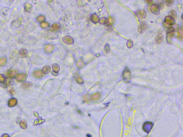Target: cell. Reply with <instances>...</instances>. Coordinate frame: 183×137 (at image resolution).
<instances>
[{"label":"cell","instance_id":"cell-36","mask_svg":"<svg viewBox=\"0 0 183 137\" xmlns=\"http://www.w3.org/2000/svg\"><path fill=\"white\" fill-rule=\"evenodd\" d=\"M86 136L87 137H92V135L90 134H87Z\"/></svg>","mask_w":183,"mask_h":137},{"label":"cell","instance_id":"cell-26","mask_svg":"<svg viewBox=\"0 0 183 137\" xmlns=\"http://www.w3.org/2000/svg\"><path fill=\"white\" fill-rule=\"evenodd\" d=\"M26 76L25 74H21L19 75H18V77H17V79H18V80H19L20 81H24L25 80V78H26Z\"/></svg>","mask_w":183,"mask_h":137},{"label":"cell","instance_id":"cell-25","mask_svg":"<svg viewBox=\"0 0 183 137\" xmlns=\"http://www.w3.org/2000/svg\"><path fill=\"white\" fill-rule=\"evenodd\" d=\"M100 94L99 93H97L96 94H93L91 97V99L92 100H96L100 98Z\"/></svg>","mask_w":183,"mask_h":137},{"label":"cell","instance_id":"cell-29","mask_svg":"<svg viewBox=\"0 0 183 137\" xmlns=\"http://www.w3.org/2000/svg\"><path fill=\"white\" fill-rule=\"evenodd\" d=\"M133 40L132 39H129L127 42V46L129 48H131L133 47Z\"/></svg>","mask_w":183,"mask_h":137},{"label":"cell","instance_id":"cell-15","mask_svg":"<svg viewBox=\"0 0 183 137\" xmlns=\"http://www.w3.org/2000/svg\"><path fill=\"white\" fill-rule=\"evenodd\" d=\"M51 70V68L50 66H44L43 68L42 71L44 74H47L49 73Z\"/></svg>","mask_w":183,"mask_h":137},{"label":"cell","instance_id":"cell-32","mask_svg":"<svg viewBox=\"0 0 183 137\" xmlns=\"http://www.w3.org/2000/svg\"><path fill=\"white\" fill-rule=\"evenodd\" d=\"M174 0H171V1H170V0H166V4L167 6L168 7L171 6V5L174 4Z\"/></svg>","mask_w":183,"mask_h":137},{"label":"cell","instance_id":"cell-16","mask_svg":"<svg viewBox=\"0 0 183 137\" xmlns=\"http://www.w3.org/2000/svg\"><path fill=\"white\" fill-rule=\"evenodd\" d=\"M52 69L55 73H57L59 72L60 70V67L57 64H54L52 65Z\"/></svg>","mask_w":183,"mask_h":137},{"label":"cell","instance_id":"cell-23","mask_svg":"<svg viewBox=\"0 0 183 137\" xmlns=\"http://www.w3.org/2000/svg\"><path fill=\"white\" fill-rule=\"evenodd\" d=\"M105 26L107 30L109 31V32H112L113 30L112 26L111 24L109 23V22L108 23L106 24Z\"/></svg>","mask_w":183,"mask_h":137},{"label":"cell","instance_id":"cell-34","mask_svg":"<svg viewBox=\"0 0 183 137\" xmlns=\"http://www.w3.org/2000/svg\"><path fill=\"white\" fill-rule=\"evenodd\" d=\"M77 82L79 84H82L83 83V79L80 77H78L76 79Z\"/></svg>","mask_w":183,"mask_h":137},{"label":"cell","instance_id":"cell-14","mask_svg":"<svg viewBox=\"0 0 183 137\" xmlns=\"http://www.w3.org/2000/svg\"><path fill=\"white\" fill-rule=\"evenodd\" d=\"M53 46L51 45H47L45 47V53H51L52 51L53 50Z\"/></svg>","mask_w":183,"mask_h":137},{"label":"cell","instance_id":"cell-20","mask_svg":"<svg viewBox=\"0 0 183 137\" xmlns=\"http://www.w3.org/2000/svg\"><path fill=\"white\" fill-rule=\"evenodd\" d=\"M33 24L32 23H27L26 24V25H25V29L27 30H28L29 31H32L31 30V29H33L31 27L33 28L34 27V26H36V25H33Z\"/></svg>","mask_w":183,"mask_h":137},{"label":"cell","instance_id":"cell-17","mask_svg":"<svg viewBox=\"0 0 183 137\" xmlns=\"http://www.w3.org/2000/svg\"><path fill=\"white\" fill-rule=\"evenodd\" d=\"M168 16L172 18L175 21L177 17L176 13V12L175 11L172 10L170 11L169 13Z\"/></svg>","mask_w":183,"mask_h":137},{"label":"cell","instance_id":"cell-12","mask_svg":"<svg viewBox=\"0 0 183 137\" xmlns=\"http://www.w3.org/2000/svg\"><path fill=\"white\" fill-rule=\"evenodd\" d=\"M91 20L93 23L95 24L99 22L100 21V18L99 16L96 14H93L91 16Z\"/></svg>","mask_w":183,"mask_h":137},{"label":"cell","instance_id":"cell-5","mask_svg":"<svg viewBox=\"0 0 183 137\" xmlns=\"http://www.w3.org/2000/svg\"><path fill=\"white\" fill-rule=\"evenodd\" d=\"M22 18L21 17H18L13 21L12 24H11V26L12 28L16 29V28L21 26L22 25Z\"/></svg>","mask_w":183,"mask_h":137},{"label":"cell","instance_id":"cell-31","mask_svg":"<svg viewBox=\"0 0 183 137\" xmlns=\"http://www.w3.org/2000/svg\"><path fill=\"white\" fill-rule=\"evenodd\" d=\"M104 48V50L105 51L106 53H108L110 52V45L108 44H107L105 45Z\"/></svg>","mask_w":183,"mask_h":137},{"label":"cell","instance_id":"cell-4","mask_svg":"<svg viewBox=\"0 0 183 137\" xmlns=\"http://www.w3.org/2000/svg\"><path fill=\"white\" fill-rule=\"evenodd\" d=\"M174 28L172 27L169 28L167 30V40L168 44L171 43V38L174 36Z\"/></svg>","mask_w":183,"mask_h":137},{"label":"cell","instance_id":"cell-1","mask_svg":"<svg viewBox=\"0 0 183 137\" xmlns=\"http://www.w3.org/2000/svg\"><path fill=\"white\" fill-rule=\"evenodd\" d=\"M41 36L47 40H53L57 38L59 34L55 30H47L43 31L41 33Z\"/></svg>","mask_w":183,"mask_h":137},{"label":"cell","instance_id":"cell-11","mask_svg":"<svg viewBox=\"0 0 183 137\" xmlns=\"http://www.w3.org/2000/svg\"><path fill=\"white\" fill-rule=\"evenodd\" d=\"M156 6L158 9L160 10H162L164 8V2L162 0H157L156 1Z\"/></svg>","mask_w":183,"mask_h":137},{"label":"cell","instance_id":"cell-21","mask_svg":"<svg viewBox=\"0 0 183 137\" xmlns=\"http://www.w3.org/2000/svg\"><path fill=\"white\" fill-rule=\"evenodd\" d=\"M52 28L55 31H59L61 29V25L59 24L58 23H55L52 25Z\"/></svg>","mask_w":183,"mask_h":137},{"label":"cell","instance_id":"cell-18","mask_svg":"<svg viewBox=\"0 0 183 137\" xmlns=\"http://www.w3.org/2000/svg\"><path fill=\"white\" fill-rule=\"evenodd\" d=\"M34 77L36 78H40L42 77V72L40 70H36L33 73Z\"/></svg>","mask_w":183,"mask_h":137},{"label":"cell","instance_id":"cell-9","mask_svg":"<svg viewBox=\"0 0 183 137\" xmlns=\"http://www.w3.org/2000/svg\"><path fill=\"white\" fill-rule=\"evenodd\" d=\"M151 10L153 14L158 15L160 14V10L155 4H153L151 7Z\"/></svg>","mask_w":183,"mask_h":137},{"label":"cell","instance_id":"cell-19","mask_svg":"<svg viewBox=\"0 0 183 137\" xmlns=\"http://www.w3.org/2000/svg\"><path fill=\"white\" fill-rule=\"evenodd\" d=\"M99 23L101 25L106 24L108 23L109 22L108 19L107 18L105 17H102L100 18Z\"/></svg>","mask_w":183,"mask_h":137},{"label":"cell","instance_id":"cell-6","mask_svg":"<svg viewBox=\"0 0 183 137\" xmlns=\"http://www.w3.org/2000/svg\"><path fill=\"white\" fill-rule=\"evenodd\" d=\"M135 15L138 18L141 19H144L146 17V15L145 12L141 9L137 10L134 12Z\"/></svg>","mask_w":183,"mask_h":137},{"label":"cell","instance_id":"cell-2","mask_svg":"<svg viewBox=\"0 0 183 137\" xmlns=\"http://www.w3.org/2000/svg\"><path fill=\"white\" fill-rule=\"evenodd\" d=\"M154 125V123L150 121H146L143 124L142 129L144 132L149 134L151 132L153 126Z\"/></svg>","mask_w":183,"mask_h":137},{"label":"cell","instance_id":"cell-10","mask_svg":"<svg viewBox=\"0 0 183 137\" xmlns=\"http://www.w3.org/2000/svg\"><path fill=\"white\" fill-rule=\"evenodd\" d=\"M164 21L167 24L169 25H172L175 24V21L169 16L166 17L164 19Z\"/></svg>","mask_w":183,"mask_h":137},{"label":"cell","instance_id":"cell-37","mask_svg":"<svg viewBox=\"0 0 183 137\" xmlns=\"http://www.w3.org/2000/svg\"><path fill=\"white\" fill-rule=\"evenodd\" d=\"M152 1H145V2H146L147 3H150L152 2Z\"/></svg>","mask_w":183,"mask_h":137},{"label":"cell","instance_id":"cell-3","mask_svg":"<svg viewBox=\"0 0 183 137\" xmlns=\"http://www.w3.org/2000/svg\"><path fill=\"white\" fill-rule=\"evenodd\" d=\"M122 77L123 80L126 82L130 83V79H131V74H130V71L129 70L128 68L126 67L124 69L123 72Z\"/></svg>","mask_w":183,"mask_h":137},{"label":"cell","instance_id":"cell-35","mask_svg":"<svg viewBox=\"0 0 183 137\" xmlns=\"http://www.w3.org/2000/svg\"><path fill=\"white\" fill-rule=\"evenodd\" d=\"M77 112L79 113V114H82V111H81L80 110L77 109Z\"/></svg>","mask_w":183,"mask_h":137},{"label":"cell","instance_id":"cell-24","mask_svg":"<svg viewBox=\"0 0 183 137\" xmlns=\"http://www.w3.org/2000/svg\"><path fill=\"white\" fill-rule=\"evenodd\" d=\"M25 9L27 12H31L32 10V5L29 4H27L25 5Z\"/></svg>","mask_w":183,"mask_h":137},{"label":"cell","instance_id":"cell-7","mask_svg":"<svg viewBox=\"0 0 183 137\" xmlns=\"http://www.w3.org/2000/svg\"><path fill=\"white\" fill-rule=\"evenodd\" d=\"M147 25L145 22H142L140 23L138 27V32L140 34H143L146 30Z\"/></svg>","mask_w":183,"mask_h":137},{"label":"cell","instance_id":"cell-30","mask_svg":"<svg viewBox=\"0 0 183 137\" xmlns=\"http://www.w3.org/2000/svg\"><path fill=\"white\" fill-rule=\"evenodd\" d=\"M6 62V58H2L0 59V66H3Z\"/></svg>","mask_w":183,"mask_h":137},{"label":"cell","instance_id":"cell-27","mask_svg":"<svg viewBox=\"0 0 183 137\" xmlns=\"http://www.w3.org/2000/svg\"><path fill=\"white\" fill-rule=\"evenodd\" d=\"M20 55L23 57H25L27 55V52L25 49H22L20 50Z\"/></svg>","mask_w":183,"mask_h":137},{"label":"cell","instance_id":"cell-33","mask_svg":"<svg viewBox=\"0 0 183 137\" xmlns=\"http://www.w3.org/2000/svg\"><path fill=\"white\" fill-rule=\"evenodd\" d=\"M45 121V120L42 119V118H40L39 119L37 120L36 121H35L36 123H35V125H38V124H40L43 123Z\"/></svg>","mask_w":183,"mask_h":137},{"label":"cell","instance_id":"cell-8","mask_svg":"<svg viewBox=\"0 0 183 137\" xmlns=\"http://www.w3.org/2000/svg\"><path fill=\"white\" fill-rule=\"evenodd\" d=\"M62 40L65 43L69 45L73 44L74 42L73 38L69 36H64Z\"/></svg>","mask_w":183,"mask_h":137},{"label":"cell","instance_id":"cell-28","mask_svg":"<svg viewBox=\"0 0 183 137\" xmlns=\"http://www.w3.org/2000/svg\"><path fill=\"white\" fill-rule=\"evenodd\" d=\"M45 16H44L43 15H41L38 16L37 18V20L39 22H43L44 21H45Z\"/></svg>","mask_w":183,"mask_h":137},{"label":"cell","instance_id":"cell-13","mask_svg":"<svg viewBox=\"0 0 183 137\" xmlns=\"http://www.w3.org/2000/svg\"><path fill=\"white\" fill-rule=\"evenodd\" d=\"M164 39V36L162 34H159L157 35L155 39V43L156 44H159L162 42Z\"/></svg>","mask_w":183,"mask_h":137},{"label":"cell","instance_id":"cell-22","mask_svg":"<svg viewBox=\"0 0 183 137\" xmlns=\"http://www.w3.org/2000/svg\"><path fill=\"white\" fill-rule=\"evenodd\" d=\"M40 26L43 29H47L49 27V24L47 22H43L41 23Z\"/></svg>","mask_w":183,"mask_h":137}]
</instances>
